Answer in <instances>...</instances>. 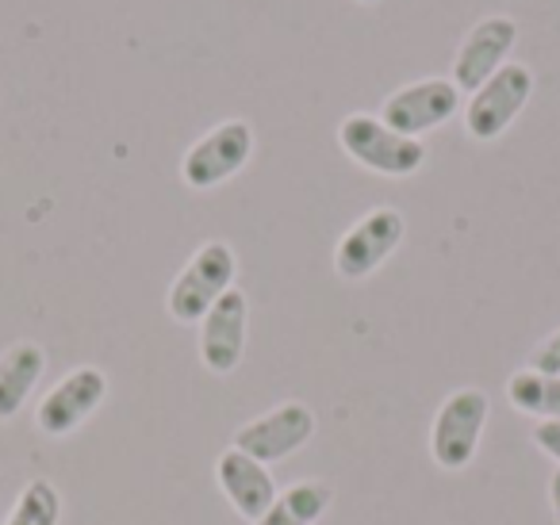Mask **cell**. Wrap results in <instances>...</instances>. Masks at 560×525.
<instances>
[{"instance_id":"1","label":"cell","mask_w":560,"mask_h":525,"mask_svg":"<svg viewBox=\"0 0 560 525\" xmlns=\"http://www.w3.org/2000/svg\"><path fill=\"white\" fill-rule=\"evenodd\" d=\"M234 272H238V257L226 242L211 238L188 257L185 269L173 277L165 307L177 323H200L219 300L234 288Z\"/></svg>"},{"instance_id":"2","label":"cell","mask_w":560,"mask_h":525,"mask_svg":"<svg viewBox=\"0 0 560 525\" xmlns=\"http://www.w3.org/2000/svg\"><path fill=\"white\" fill-rule=\"evenodd\" d=\"M338 142L361 170L381 173V177H411L427 162L422 139H407V135L392 131L381 116H369V112L346 116L338 124Z\"/></svg>"},{"instance_id":"3","label":"cell","mask_w":560,"mask_h":525,"mask_svg":"<svg viewBox=\"0 0 560 525\" xmlns=\"http://www.w3.org/2000/svg\"><path fill=\"white\" fill-rule=\"evenodd\" d=\"M249 158H254V127L246 119H226L185 150L180 180L196 192H208V188H219L234 173L246 170Z\"/></svg>"},{"instance_id":"4","label":"cell","mask_w":560,"mask_h":525,"mask_svg":"<svg viewBox=\"0 0 560 525\" xmlns=\"http://www.w3.org/2000/svg\"><path fill=\"white\" fill-rule=\"evenodd\" d=\"M488 422V395L480 387H460L442 402L434 425H430V456L438 468L460 471L472 464L480 448V433Z\"/></svg>"},{"instance_id":"5","label":"cell","mask_w":560,"mask_h":525,"mask_svg":"<svg viewBox=\"0 0 560 525\" xmlns=\"http://www.w3.org/2000/svg\"><path fill=\"white\" fill-rule=\"evenodd\" d=\"M534 96V73L522 62H506L495 78H488L465 104V131L476 142H495Z\"/></svg>"},{"instance_id":"6","label":"cell","mask_w":560,"mask_h":525,"mask_svg":"<svg viewBox=\"0 0 560 525\" xmlns=\"http://www.w3.org/2000/svg\"><path fill=\"white\" fill-rule=\"evenodd\" d=\"M407 223L396 208H373L335 246V272L342 280H365L399 249Z\"/></svg>"},{"instance_id":"7","label":"cell","mask_w":560,"mask_h":525,"mask_svg":"<svg viewBox=\"0 0 560 525\" xmlns=\"http://www.w3.org/2000/svg\"><path fill=\"white\" fill-rule=\"evenodd\" d=\"M460 112V89L450 78H422L411 85L396 89L388 101L381 104V119L392 131L407 135V139H422L427 131L445 127Z\"/></svg>"},{"instance_id":"8","label":"cell","mask_w":560,"mask_h":525,"mask_svg":"<svg viewBox=\"0 0 560 525\" xmlns=\"http://www.w3.org/2000/svg\"><path fill=\"white\" fill-rule=\"evenodd\" d=\"M315 438V415L307 402H280V407L265 410L261 418L254 422L238 425L234 433V448L261 464H277V460H289L292 453L307 445Z\"/></svg>"},{"instance_id":"9","label":"cell","mask_w":560,"mask_h":525,"mask_svg":"<svg viewBox=\"0 0 560 525\" xmlns=\"http://www.w3.org/2000/svg\"><path fill=\"white\" fill-rule=\"evenodd\" d=\"M108 395V376L93 364H81V369L66 372L47 395H43L39 410H35V425L47 438H70L73 430L89 422L96 415V407Z\"/></svg>"},{"instance_id":"10","label":"cell","mask_w":560,"mask_h":525,"mask_svg":"<svg viewBox=\"0 0 560 525\" xmlns=\"http://www.w3.org/2000/svg\"><path fill=\"white\" fill-rule=\"evenodd\" d=\"M518 43V24L511 16H483L472 24V32L460 39L457 58H453V85L472 96L488 78H495L511 58Z\"/></svg>"},{"instance_id":"11","label":"cell","mask_w":560,"mask_h":525,"mask_svg":"<svg viewBox=\"0 0 560 525\" xmlns=\"http://www.w3.org/2000/svg\"><path fill=\"white\" fill-rule=\"evenodd\" d=\"M246 326H249V300L231 288L208 315L200 318V361L215 376H231L246 357Z\"/></svg>"},{"instance_id":"12","label":"cell","mask_w":560,"mask_h":525,"mask_svg":"<svg viewBox=\"0 0 560 525\" xmlns=\"http://www.w3.org/2000/svg\"><path fill=\"white\" fill-rule=\"evenodd\" d=\"M215 483H219V491L226 494V502H231L246 522H257L280 494L269 476V468H265L261 460H254V456L238 453L234 445L226 448V453H219Z\"/></svg>"},{"instance_id":"13","label":"cell","mask_w":560,"mask_h":525,"mask_svg":"<svg viewBox=\"0 0 560 525\" xmlns=\"http://www.w3.org/2000/svg\"><path fill=\"white\" fill-rule=\"evenodd\" d=\"M43 372H47V353L35 341H16L0 353V422H9L24 410Z\"/></svg>"},{"instance_id":"14","label":"cell","mask_w":560,"mask_h":525,"mask_svg":"<svg viewBox=\"0 0 560 525\" xmlns=\"http://www.w3.org/2000/svg\"><path fill=\"white\" fill-rule=\"evenodd\" d=\"M330 499H335V491H330L327 483H319V479H300V483L284 487V491L277 494V502H272L254 525H315L330 510Z\"/></svg>"},{"instance_id":"15","label":"cell","mask_w":560,"mask_h":525,"mask_svg":"<svg viewBox=\"0 0 560 525\" xmlns=\"http://www.w3.org/2000/svg\"><path fill=\"white\" fill-rule=\"evenodd\" d=\"M506 399H511L514 410L537 418V422H560V376L518 369L506 380Z\"/></svg>"},{"instance_id":"16","label":"cell","mask_w":560,"mask_h":525,"mask_svg":"<svg viewBox=\"0 0 560 525\" xmlns=\"http://www.w3.org/2000/svg\"><path fill=\"white\" fill-rule=\"evenodd\" d=\"M62 522V494L50 479H32L20 491L16 506H12L4 525H58Z\"/></svg>"},{"instance_id":"17","label":"cell","mask_w":560,"mask_h":525,"mask_svg":"<svg viewBox=\"0 0 560 525\" xmlns=\"http://www.w3.org/2000/svg\"><path fill=\"white\" fill-rule=\"evenodd\" d=\"M526 369H537V372H545V376H560V330H552L549 338L529 353Z\"/></svg>"},{"instance_id":"18","label":"cell","mask_w":560,"mask_h":525,"mask_svg":"<svg viewBox=\"0 0 560 525\" xmlns=\"http://www.w3.org/2000/svg\"><path fill=\"white\" fill-rule=\"evenodd\" d=\"M534 441L545 456H552V460L560 464V422H537Z\"/></svg>"},{"instance_id":"19","label":"cell","mask_w":560,"mask_h":525,"mask_svg":"<svg viewBox=\"0 0 560 525\" xmlns=\"http://www.w3.org/2000/svg\"><path fill=\"white\" fill-rule=\"evenodd\" d=\"M549 506H552V517H557V525H560V468L552 471V479H549Z\"/></svg>"},{"instance_id":"20","label":"cell","mask_w":560,"mask_h":525,"mask_svg":"<svg viewBox=\"0 0 560 525\" xmlns=\"http://www.w3.org/2000/svg\"><path fill=\"white\" fill-rule=\"evenodd\" d=\"M358 4H381V0H358Z\"/></svg>"}]
</instances>
